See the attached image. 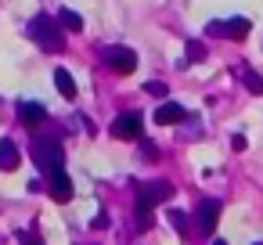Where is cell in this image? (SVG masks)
<instances>
[{"label": "cell", "mask_w": 263, "mask_h": 245, "mask_svg": "<svg viewBox=\"0 0 263 245\" xmlns=\"http://www.w3.org/2000/svg\"><path fill=\"white\" fill-rule=\"evenodd\" d=\"M245 90H249V94H263V76L249 69V72H245Z\"/></svg>", "instance_id": "5bb4252c"}, {"label": "cell", "mask_w": 263, "mask_h": 245, "mask_svg": "<svg viewBox=\"0 0 263 245\" xmlns=\"http://www.w3.org/2000/svg\"><path fill=\"white\" fill-rule=\"evenodd\" d=\"M213 245H227V241H223V238H216V241H213Z\"/></svg>", "instance_id": "44dd1931"}, {"label": "cell", "mask_w": 263, "mask_h": 245, "mask_svg": "<svg viewBox=\"0 0 263 245\" xmlns=\"http://www.w3.org/2000/svg\"><path fill=\"white\" fill-rule=\"evenodd\" d=\"M26 245H44V241H40L36 234H26Z\"/></svg>", "instance_id": "ffe728a7"}, {"label": "cell", "mask_w": 263, "mask_h": 245, "mask_svg": "<svg viewBox=\"0 0 263 245\" xmlns=\"http://www.w3.org/2000/svg\"><path fill=\"white\" fill-rule=\"evenodd\" d=\"M184 119H187V108H184V105H177V101H162V105L155 108V123H159V126L184 123Z\"/></svg>", "instance_id": "9c48e42d"}, {"label": "cell", "mask_w": 263, "mask_h": 245, "mask_svg": "<svg viewBox=\"0 0 263 245\" xmlns=\"http://www.w3.org/2000/svg\"><path fill=\"white\" fill-rule=\"evenodd\" d=\"M47 191H51L54 202H72V180H69V173L65 169H54L47 177Z\"/></svg>", "instance_id": "ba28073f"}, {"label": "cell", "mask_w": 263, "mask_h": 245, "mask_svg": "<svg viewBox=\"0 0 263 245\" xmlns=\"http://www.w3.org/2000/svg\"><path fill=\"white\" fill-rule=\"evenodd\" d=\"M18 119L29 123V126H36V123L47 119V108H44L40 101H18Z\"/></svg>", "instance_id": "8fae6325"}, {"label": "cell", "mask_w": 263, "mask_h": 245, "mask_svg": "<svg viewBox=\"0 0 263 245\" xmlns=\"http://www.w3.org/2000/svg\"><path fill=\"white\" fill-rule=\"evenodd\" d=\"M112 137L141 141V137H144V119H141V112H119V116L112 119Z\"/></svg>", "instance_id": "277c9868"}, {"label": "cell", "mask_w": 263, "mask_h": 245, "mask_svg": "<svg viewBox=\"0 0 263 245\" xmlns=\"http://www.w3.org/2000/svg\"><path fill=\"white\" fill-rule=\"evenodd\" d=\"M202 58H205V44L187 40V62H202Z\"/></svg>", "instance_id": "9a60e30c"}, {"label": "cell", "mask_w": 263, "mask_h": 245, "mask_svg": "<svg viewBox=\"0 0 263 245\" xmlns=\"http://www.w3.org/2000/svg\"><path fill=\"white\" fill-rule=\"evenodd\" d=\"M18 162H22L18 144H15L11 137H4V141H0V173H11V169H18Z\"/></svg>", "instance_id": "30bf717a"}, {"label": "cell", "mask_w": 263, "mask_h": 245, "mask_svg": "<svg viewBox=\"0 0 263 245\" xmlns=\"http://www.w3.org/2000/svg\"><path fill=\"white\" fill-rule=\"evenodd\" d=\"M134 220H137L141 231H148V227H152V209H141V205H137V209H134Z\"/></svg>", "instance_id": "2e32d148"}, {"label": "cell", "mask_w": 263, "mask_h": 245, "mask_svg": "<svg viewBox=\"0 0 263 245\" xmlns=\"http://www.w3.org/2000/svg\"><path fill=\"white\" fill-rule=\"evenodd\" d=\"M54 87H58V94L65 101H76V80H72L69 69H54Z\"/></svg>", "instance_id": "7c38bea8"}, {"label": "cell", "mask_w": 263, "mask_h": 245, "mask_svg": "<svg viewBox=\"0 0 263 245\" xmlns=\"http://www.w3.org/2000/svg\"><path fill=\"white\" fill-rule=\"evenodd\" d=\"M170 223H173V227H177L180 234H187V216H184L180 209H173V213H170Z\"/></svg>", "instance_id": "e0dca14e"}, {"label": "cell", "mask_w": 263, "mask_h": 245, "mask_svg": "<svg viewBox=\"0 0 263 245\" xmlns=\"http://www.w3.org/2000/svg\"><path fill=\"white\" fill-rule=\"evenodd\" d=\"M141 155H144V159H159V148H155L152 141H144V137H141Z\"/></svg>", "instance_id": "d6986e66"}, {"label": "cell", "mask_w": 263, "mask_h": 245, "mask_svg": "<svg viewBox=\"0 0 263 245\" xmlns=\"http://www.w3.org/2000/svg\"><path fill=\"white\" fill-rule=\"evenodd\" d=\"M58 22H62V29H69V33H80V29H83V18H80L72 8H62V11H58Z\"/></svg>", "instance_id": "4fadbf2b"}, {"label": "cell", "mask_w": 263, "mask_h": 245, "mask_svg": "<svg viewBox=\"0 0 263 245\" xmlns=\"http://www.w3.org/2000/svg\"><path fill=\"white\" fill-rule=\"evenodd\" d=\"M220 213H223V202H220V198H198V209H195V227H198V234H213Z\"/></svg>", "instance_id": "5b68a950"}, {"label": "cell", "mask_w": 263, "mask_h": 245, "mask_svg": "<svg viewBox=\"0 0 263 245\" xmlns=\"http://www.w3.org/2000/svg\"><path fill=\"white\" fill-rule=\"evenodd\" d=\"M166 198H173V184L170 180H144V184H137V205L141 209H155Z\"/></svg>", "instance_id": "3957f363"}, {"label": "cell", "mask_w": 263, "mask_h": 245, "mask_svg": "<svg viewBox=\"0 0 263 245\" xmlns=\"http://www.w3.org/2000/svg\"><path fill=\"white\" fill-rule=\"evenodd\" d=\"M105 62H108V69L119 72V76H130V72L137 69V54H134L130 47H123V44L108 47V51H105Z\"/></svg>", "instance_id": "52a82bcc"}, {"label": "cell", "mask_w": 263, "mask_h": 245, "mask_svg": "<svg viewBox=\"0 0 263 245\" xmlns=\"http://www.w3.org/2000/svg\"><path fill=\"white\" fill-rule=\"evenodd\" d=\"M249 26H252V22H249V18H241V15H238V18H227V22H223V18H216V22H209V36L245 40V36H249Z\"/></svg>", "instance_id": "8992f818"}, {"label": "cell", "mask_w": 263, "mask_h": 245, "mask_svg": "<svg viewBox=\"0 0 263 245\" xmlns=\"http://www.w3.org/2000/svg\"><path fill=\"white\" fill-rule=\"evenodd\" d=\"M33 162H36V169H40L44 177H51L54 169H62V162H65L62 141H54V137H36V141H33Z\"/></svg>", "instance_id": "7a4b0ae2"}, {"label": "cell", "mask_w": 263, "mask_h": 245, "mask_svg": "<svg viewBox=\"0 0 263 245\" xmlns=\"http://www.w3.org/2000/svg\"><path fill=\"white\" fill-rule=\"evenodd\" d=\"M26 29H29V36H33L44 51H51V54H54V51H65V33H62V22H54L51 15H36Z\"/></svg>", "instance_id": "6da1fadb"}, {"label": "cell", "mask_w": 263, "mask_h": 245, "mask_svg": "<svg viewBox=\"0 0 263 245\" xmlns=\"http://www.w3.org/2000/svg\"><path fill=\"white\" fill-rule=\"evenodd\" d=\"M144 90H148V94H155V98H166V83H162V80H152V83H144Z\"/></svg>", "instance_id": "ac0fdd59"}]
</instances>
